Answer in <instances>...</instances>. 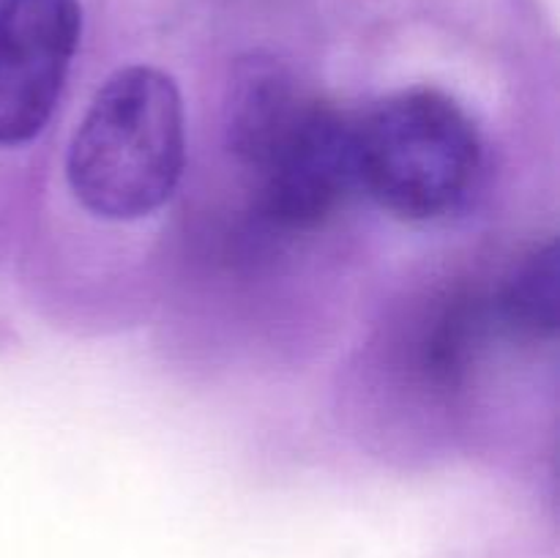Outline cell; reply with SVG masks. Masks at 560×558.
<instances>
[{
    "label": "cell",
    "instance_id": "2",
    "mask_svg": "<svg viewBox=\"0 0 560 558\" xmlns=\"http://www.w3.org/2000/svg\"><path fill=\"white\" fill-rule=\"evenodd\" d=\"M481 170L470 115L438 88H408L355 120L359 186L408 222L448 217L468 200Z\"/></svg>",
    "mask_w": 560,
    "mask_h": 558
},
{
    "label": "cell",
    "instance_id": "4",
    "mask_svg": "<svg viewBox=\"0 0 560 558\" xmlns=\"http://www.w3.org/2000/svg\"><path fill=\"white\" fill-rule=\"evenodd\" d=\"M260 206L284 230H310L326 222L359 186L355 120L331 102L310 96L277 151L257 170Z\"/></svg>",
    "mask_w": 560,
    "mask_h": 558
},
{
    "label": "cell",
    "instance_id": "6",
    "mask_svg": "<svg viewBox=\"0 0 560 558\" xmlns=\"http://www.w3.org/2000/svg\"><path fill=\"white\" fill-rule=\"evenodd\" d=\"M501 317L509 328L545 337L558 326V249L547 244L528 255L509 277L501 295Z\"/></svg>",
    "mask_w": 560,
    "mask_h": 558
},
{
    "label": "cell",
    "instance_id": "1",
    "mask_svg": "<svg viewBox=\"0 0 560 558\" xmlns=\"http://www.w3.org/2000/svg\"><path fill=\"white\" fill-rule=\"evenodd\" d=\"M186 162L184 102L153 66L115 71L93 96L66 159V178L93 217L131 222L173 197Z\"/></svg>",
    "mask_w": 560,
    "mask_h": 558
},
{
    "label": "cell",
    "instance_id": "7",
    "mask_svg": "<svg viewBox=\"0 0 560 558\" xmlns=\"http://www.w3.org/2000/svg\"><path fill=\"white\" fill-rule=\"evenodd\" d=\"M490 323V310L479 295H454L438 315L424 345V364L438 381H457L479 348Z\"/></svg>",
    "mask_w": 560,
    "mask_h": 558
},
{
    "label": "cell",
    "instance_id": "5",
    "mask_svg": "<svg viewBox=\"0 0 560 558\" xmlns=\"http://www.w3.org/2000/svg\"><path fill=\"white\" fill-rule=\"evenodd\" d=\"M310 93L301 91L288 66L273 55L252 53L233 69L224 131L230 151L249 170H260L304 113Z\"/></svg>",
    "mask_w": 560,
    "mask_h": 558
},
{
    "label": "cell",
    "instance_id": "3",
    "mask_svg": "<svg viewBox=\"0 0 560 558\" xmlns=\"http://www.w3.org/2000/svg\"><path fill=\"white\" fill-rule=\"evenodd\" d=\"M82 33L77 0L0 5V146L42 135L63 91Z\"/></svg>",
    "mask_w": 560,
    "mask_h": 558
}]
</instances>
